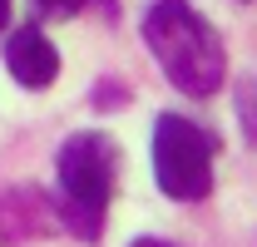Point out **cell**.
<instances>
[{
    "instance_id": "obj_2",
    "label": "cell",
    "mask_w": 257,
    "mask_h": 247,
    "mask_svg": "<svg viewBox=\"0 0 257 247\" xmlns=\"http://www.w3.org/2000/svg\"><path fill=\"white\" fill-rule=\"evenodd\" d=\"M114 139L109 134H69L60 149V222L79 242H99L109 193H114Z\"/></svg>"
},
{
    "instance_id": "obj_5",
    "label": "cell",
    "mask_w": 257,
    "mask_h": 247,
    "mask_svg": "<svg viewBox=\"0 0 257 247\" xmlns=\"http://www.w3.org/2000/svg\"><path fill=\"white\" fill-rule=\"evenodd\" d=\"M89 0H35V10L40 15H50V20H69V15H79Z\"/></svg>"
},
{
    "instance_id": "obj_6",
    "label": "cell",
    "mask_w": 257,
    "mask_h": 247,
    "mask_svg": "<svg viewBox=\"0 0 257 247\" xmlns=\"http://www.w3.org/2000/svg\"><path fill=\"white\" fill-rule=\"evenodd\" d=\"M134 247H178V242H168V237H139Z\"/></svg>"
},
{
    "instance_id": "obj_1",
    "label": "cell",
    "mask_w": 257,
    "mask_h": 247,
    "mask_svg": "<svg viewBox=\"0 0 257 247\" xmlns=\"http://www.w3.org/2000/svg\"><path fill=\"white\" fill-rule=\"evenodd\" d=\"M144 40H149L159 69L168 74V84H178L183 94L208 99L223 89L227 74L223 40L188 0H154L144 15Z\"/></svg>"
},
{
    "instance_id": "obj_3",
    "label": "cell",
    "mask_w": 257,
    "mask_h": 247,
    "mask_svg": "<svg viewBox=\"0 0 257 247\" xmlns=\"http://www.w3.org/2000/svg\"><path fill=\"white\" fill-rule=\"evenodd\" d=\"M213 134H203L183 114H159L154 124V178L168 198L198 203L213 188Z\"/></svg>"
},
{
    "instance_id": "obj_7",
    "label": "cell",
    "mask_w": 257,
    "mask_h": 247,
    "mask_svg": "<svg viewBox=\"0 0 257 247\" xmlns=\"http://www.w3.org/2000/svg\"><path fill=\"white\" fill-rule=\"evenodd\" d=\"M5 20H10V0H0V30H5Z\"/></svg>"
},
{
    "instance_id": "obj_4",
    "label": "cell",
    "mask_w": 257,
    "mask_h": 247,
    "mask_svg": "<svg viewBox=\"0 0 257 247\" xmlns=\"http://www.w3.org/2000/svg\"><path fill=\"white\" fill-rule=\"evenodd\" d=\"M5 69L25 89H50L60 79V50L35 30V25H20V30L5 40Z\"/></svg>"
}]
</instances>
